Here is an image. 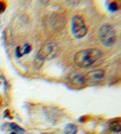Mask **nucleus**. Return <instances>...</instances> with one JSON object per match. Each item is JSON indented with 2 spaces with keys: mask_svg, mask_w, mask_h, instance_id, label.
I'll use <instances>...</instances> for the list:
<instances>
[{
  "mask_svg": "<svg viewBox=\"0 0 121 134\" xmlns=\"http://www.w3.org/2000/svg\"><path fill=\"white\" fill-rule=\"evenodd\" d=\"M102 56V52L97 48H88L75 53L74 62L80 68H87L99 61Z\"/></svg>",
  "mask_w": 121,
  "mask_h": 134,
  "instance_id": "1",
  "label": "nucleus"
},
{
  "mask_svg": "<svg viewBox=\"0 0 121 134\" xmlns=\"http://www.w3.org/2000/svg\"><path fill=\"white\" fill-rule=\"evenodd\" d=\"M109 9H110L111 11H117V9H118V5L116 2L110 3V5H109Z\"/></svg>",
  "mask_w": 121,
  "mask_h": 134,
  "instance_id": "11",
  "label": "nucleus"
},
{
  "mask_svg": "<svg viewBox=\"0 0 121 134\" xmlns=\"http://www.w3.org/2000/svg\"><path fill=\"white\" fill-rule=\"evenodd\" d=\"M71 33L76 39L83 38L88 34V27L86 25L85 20L79 15H75L72 19Z\"/></svg>",
  "mask_w": 121,
  "mask_h": 134,
  "instance_id": "3",
  "label": "nucleus"
},
{
  "mask_svg": "<svg viewBox=\"0 0 121 134\" xmlns=\"http://www.w3.org/2000/svg\"><path fill=\"white\" fill-rule=\"evenodd\" d=\"M9 110H7L6 112H5V114H4V115H5V117H9V118H11V116H9Z\"/></svg>",
  "mask_w": 121,
  "mask_h": 134,
  "instance_id": "15",
  "label": "nucleus"
},
{
  "mask_svg": "<svg viewBox=\"0 0 121 134\" xmlns=\"http://www.w3.org/2000/svg\"><path fill=\"white\" fill-rule=\"evenodd\" d=\"M78 131V127L75 124H68L64 128V134H76Z\"/></svg>",
  "mask_w": 121,
  "mask_h": 134,
  "instance_id": "8",
  "label": "nucleus"
},
{
  "mask_svg": "<svg viewBox=\"0 0 121 134\" xmlns=\"http://www.w3.org/2000/svg\"><path fill=\"white\" fill-rule=\"evenodd\" d=\"M15 54H16L17 58H21V57L23 56V54L21 53V48H20V47H17V48H16V50H15Z\"/></svg>",
  "mask_w": 121,
  "mask_h": 134,
  "instance_id": "13",
  "label": "nucleus"
},
{
  "mask_svg": "<svg viewBox=\"0 0 121 134\" xmlns=\"http://www.w3.org/2000/svg\"><path fill=\"white\" fill-rule=\"evenodd\" d=\"M104 75H105L104 70L97 69V70H93V71H90L85 76L87 81L92 82V83H97V82L102 81L104 78Z\"/></svg>",
  "mask_w": 121,
  "mask_h": 134,
  "instance_id": "5",
  "label": "nucleus"
},
{
  "mask_svg": "<svg viewBox=\"0 0 121 134\" xmlns=\"http://www.w3.org/2000/svg\"><path fill=\"white\" fill-rule=\"evenodd\" d=\"M68 79L69 82L75 87H82L87 82L85 75H83L81 73H78V72H75V73L71 74V75H69Z\"/></svg>",
  "mask_w": 121,
  "mask_h": 134,
  "instance_id": "6",
  "label": "nucleus"
},
{
  "mask_svg": "<svg viewBox=\"0 0 121 134\" xmlns=\"http://www.w3.org/2000/svg\"><path fill=\"white\" fill-rule=\"evenodd\" d=\"M43 63H44V60L36 54V60H35V63H34V64H35L36 69H40L42 67V65H43Z\"/></svg>",
  "mask_w": 121,
  "mask_h": 134,
  "instance_id": "9",
  "label": "nucleus"
},
{
  "mask_svg": "<svg viewBox=\"0 0 121 134\" xmlns=\"http://www.w3.org/2000/svg\"><path fill=\"white\" fill-rule=\"evenodd\" d=\"M98 36L100 42L104 47H112L117 42V33L115 28L110 24H104L99 29Z\"/></svg>",
  "mask_w": 121,
  "mask_h": 134,
  "instance_id": "2",
  "label": "nucleus"
},
{
  "mask_svg": "<svg viewBox=\"0 0 121 134\" xmlns=\"http://www.w3.org/2000/svg\"><path fill=\"white\" fill-rule=\"evenodd\" d=\"M31 50H32V47L30 45L26 44L24 46V49H23V54H28V53L31 52Z\"/></svg>",
  "mask_w": 121,
  "mask_h": 134,
  "instance_id": "12",
  "label": "nucleus"
},
{
  "mask_svg": "<svg viewBox=\"0 0 121 134\" xmlns=\"http://www.w3.org/2000/svg\"><path fill=\"white\" fill-rule=\"evenodd\" d=\"M5 9H6V5H5V3L0 2V14L4 12Z\"/></svg>",
  "mask_w": 121,
  "mask_h": 134,
  "instance_id": "14",
  "label": "nucleus"
},
{
  "mask_svg": "<svg viewBox=\"0 0 121 134\" xmlns=\"http://www.w3.org/2000/svg\"><path fill=\"white\" fill-rule=\"evenodd\" d=\"M10 134H17V133H16V132H15V131H12V132H11Z\"/></svg>",
  "mask_w": 121,
  "mask_h": 134,
  "instance_id": "16",
  "label": "nucleus"
},
{
  "mask_svg": "<svg viewBox=\"0 0 121 134\" xmlns=\"http://www.w3.org/2000/svg\"><path fill=\"white\" fill-rule=\"evenodd\" d=\"M109 130L110 131L114 132V133H120L121 130V124L120 120H114L111 122L110 126H109Z\"/></svg>",
  "mask_w": 121,
  "mask_h": 134,
  "instance_id": "7",
  "label": "nucleus"
},
{
  "mask_svg": "<svg viewBox=\"0 0 121 134\" xmlns=\"http://www.w3.org/2000/svg\"><path fill=\"white\" fill-rule=\"evenodd\" d=\"M10 128L12 129L13 130H14L15 132H18V133H20V134H24V132H25V130H23V129H21L20 126H18L16 123H11L10 124Z\"/></svg>",
  "mask_w": 121,
  "mask_h": 134,
  "instance_id": "10",
  "label": "nucleus"
},
{
  "mask_svg": "<svg viewBox=\"0 0 121 134\" xmlns=\"http://www.w3.org/2000/svg\"><path fill=\"white\" fill-rule=\"evenodd\" d=\"M59 52H60V47H59L58 43L55 41H48L41 47L37 55L41 57L44 61L46 60L50 61V60H52L55 57H57Z\"/></svg>",
  "mask_w": 121,
  "mask_h": 134,
  "instance_id": "4",
  "label": "nucleus"
}]
</instances>
